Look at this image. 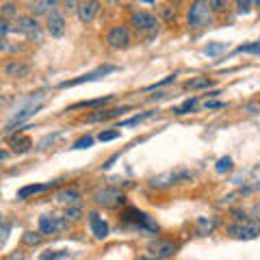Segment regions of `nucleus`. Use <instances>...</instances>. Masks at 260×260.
<instances>
[{"mask_svg":"<svg viewBox=\"0 0 260 260\" xmlns=\"http://www.w3.org/2000/svg\"><path fill=\"white\" fill-rule=\"evenodd\" d=\"M0 9H3V20H9L11 15H15V9H18V7H15L13 3H3Z\"/></svg>","mask_w":260,"mask_h":260,"instance_id":"nucleus-33","label":"nucleus"},{"mask_svg":"<svg viewBox=\"0 0 260 260\" xmlns=\"http://www.w3.org/2000/svg\"><path fill=\"white\" fill-rule=\"evenodd\" d=\"M198 102H200L198 95H193V98H189V100H184L180 107H176L174 113H176V115H186V113H193L195 107H198Z\"/></svg>","mask_w":260,"mask_h":260,"instance_id":"nucleus-24","label":"nucleus"},{"mask_svg":"<svg viewBox=\"0 0 260 260\" xmlns=\"http://www.w3.org/2000/svg\"><path fill=\"white\" fill-rule=\"evenodd\" d=\"M113 100V95H102L98 98V100H85V102H76L72 109H95V107H104V104H109Z\"/></svg>","mask_w":260,"mask_h":260,"instance_id":"nucleus-22","label":"nucleus"},{"mask_svg":"<svg viewBox=\"0 0 260 260\" xmlns=\"http://www.w3.org/2000/svg\"><path fill=\"white\" fill-rule=\"evenodd\" d=\"M107 44L111 48H115V50H119V48H128L130 46V32L126 26H113L109 32H107Z\"/></svg>","mask_w":260,"mask_h":260,"instance_id":"nucleus-10","label":"nucleus"},{"mask_svg":"<svg viewBox=\"0 0 260 260\" xmlns=\"http://www.w3.org/2000/svg\"><path fill=\"white\" fill-rule=\"evenodd\" d=\"M54 200L59 202V204H63L65 208L68 206H80V193H78V189H74V186H65V189H61L54 195Z\"/></svg>","mask_w":260,"mask_h":260,"instance_id":"nucleus-13","label":"nucleus"},{"mask_svg":"<svg viewBox=\"0 0 260 260\" xmlns=\"http://www.w3.org/2000/svg\"><path fill=\"white\" fill-rule=\"evenodd\" d=\"M186 22H189L191 28H204L213 22V7L210 3L204 0H198V3H191L189 11H186Z\"/></svg>","mask_w":260,"mask_h":260,"instance_id":"nucleus-2","label":"nucleus"},{"mask_svg":"<svg viewBox=\"0 0 260 260\" xmlns=\"http://www.w3.org/2000/svg\"><path fill=\"white\" fill-rule=\"evenodd\" d=\"M210 7H213V11H223L228 7V3L225 0H210Z\"/></svg>","mask_w":260,"mask_h":260,"instance_id":"nucleus-36","label":"nucleus"},{"mask_svg":"<svg viewBox=\"0 0 260 260\" xmlns=\"http://www.w3.org/2000/svg\"><path fill=\"white\" fill-rule=\"evenodd\" d=\"M80 213H83V210H80V206H68L65 208V213H63V217L68 219H72V221H76V219H80Z\"/></svg>","mask_w":260,"mask_h":260,"instance_id":"nucleus-32","label":"nucleus"},{"mask_svg":"<svg viewBox=\"0 0 260 260\" xmlns=\"http://www.w3.org/2000/svg\"><path fill=\"white\" fill-rule=\"evenodd\" d=\"M210 85H213V83H210V80L208 78H202V76H198V78H191V80H186V89H193V91H195V89H208Z\"/></svg>","mask_w":260,"mask_h":260,"instance_id":"nucleus-26","label":"nucleus"},{"mask_svg":"<svg viewBox=\"0 0 260 260\" xmlns=\"http://www.w3.org/2000/svg\"><path fill=\"white\" fill-rule=\"evenodd\" d=\"M232 217L237 219V223L247 221V215H245V210H237V208H234V210H232Z\"/></svg>","mask_w":260,"mask_h":260,"instance_id":"nucleus-37","label":"nucleus"},{"mask_svg":"<svg viewBox=\"0 0 260 260\" xmlns=\"http://www.w3.org/2000/svg\"><path fill=\"white\" fill-rule=\"evenodd\" d=\"M28 7H30V15H44V13H48V9L54 11L56 3H54V0H37V3H30ZM48 15H50V13H48Z\"/></svg>","mask_w":260,"mask_h":260,"instance_id":"nucleus-21","label":"nucleus"},{"mask_svg":"<svg viewBox=\"0 0 260 260\" xmlns=\"http://www.w3.org/2000/svg\"><path fill=\"white\" fill-rule=\"evenodd\" d=\"M217 228V219L213 217H198V232L200 234H210Z\"/></svg>","mask_w":260,"mask_h":260,"instance_id":"nucleus-23","label":"nucleus"},{"mask_svg":"<svg viewBox=\"0 0 260 260\" xmlns=\"http://www.w3.org/2000/svg\"><path fill=\"white\" fill-rule=\"evenodd\" d=\"M15 32H22L28 39H35L37 44L42 42V26L32 15H18L15 18Z\"/></svg>","mask_w":260,"mask_h":260,"instance_id":"nucleus-5","label":"nucleus"},{"mask_svg":"<svg viewBox=\"0 0 260 260\" xmlns=\"http://www.w3.org/2000/svg\"><path fill=\"white\" fill-rule=\"evenodd\" d=\"M162 15H165V20L169 22L172 18H176V9L174 7H165V9H162Z\"/></svg>","mask_w":260,"mask_h":260,"instance_id":"nucleus-39","label":"nucleus"},{"mask_svg":"<svg viewBox=\"0 0 260 260\" xmlns=\"http://www.w3.org/2000/svg\"><path fill=\"white\" fill-rule=\"evenodd\" d=\"M204 107H206V109H223L225 104H223V102H217V100H213V102H206Z\"/></svg>","mask_w":260,"mask_h":260,"instance_id":"nucleus-42","label":"nucleus"},{"mask_svg":"<svg viewBox=\"0 0 260 260\" xmlns=\"http://www.w3.org/2000/svg\"><path fill=\"white\" fill-rule=\"evenodd\" d=\"M117 137H119L117 130H109V133H100L98 139H100V141H113V139H117Z\"/></svg>","mask_w":260,"mask_h":260,"instance_id":"nucleus-35","label":"nucleus"},{"mask_svg":"<svg viewBox=\"0 0 260 260\" xmlns=\"http://www.w3.org/2000/svg\"><path fill=\"white\" fill-rule=\"evenodd\" d=\"M5 260H24V254H22V251H11V254L7 256Z\"/></svg>","mask_w":260,"mask_h":260,"instance_id":"nucleus-44","label":"nucleus"},{"mask_svg":"<svg viewBox=\"0 0 260 260\" xmlns=\"http://www.w3.org/2000/svg\"><path fill=\"white\" fill-rule=\"evenodd\" d=\"M98 11H100V3H93V0H89V3H80L78 5V20L83 22V24H89V22H93V18L98 15Z\"/></svg>","mask_w":260,"mask_h":260,"instance_id":"nucleus-17","label":"nucleus"},{"mask_svg":"<svg viewBox=\"0 0 260 260\" xmlns=\"http://www.w3.org/2000/svg\"><path fill=\"white\" fill-rule=\"evenodd\" d=\"M251 5H254V3H249V0H245V3H243V0H239V3H237V9H239V13H247Z\"/></svg>","mask_w":260,"mask_h":260,"instance_id":"nucleus-38","label":"nucleus"},{"mask_svg":"<svg viewBox=\"0 0 260 260\" xmlns=\"http://www.w3.org/2000/svg\"><path fill=\"white\" fill-rule=\"evenodd\" d=\"M228 50V44H223V42H213V44H208L206 48H204V54L206 56H219V54H223Z\"/></svg>","mask_w":260,"mask_h":260,"instance_id":"nucleus-25","label":"nucleus"},{"mask_svg":"<svg viewBox=\"0 0 260 260\" xmlns=\"http://www.w3.org/2000/svg\"><path fill=\"white\" fill-rule=\"evenodd\" d=\"M65 217H54V215H42L39 217V232L42 234H56L65 230Z\"/></svg>","mask_w":260,"mask_h":260,"instance_id":"nucleus-11","label":"nucleus"},{"mask_svg":"<svg viewBox=\"0 0 260 260\" xmlns=\"http://www.w3.org/2000/svg\"><path fill=\"white\" fill-rule=\"evenodd\" d=\"M7 141H9V145L15 150V152H28L32 148V141L28 139V137H24V135H13V137H7Z\"/></svg>","mask_w":260,"mask_h":260,"instance_id":"nucleus-19","label":"nucleus"},{"mask_svg":"<svg viewBox=\"0 0 260 260\" xmlns=\"http://www.w3.org/2000/svg\"><path fill=\"white\" fill-rule=\"evenodd\" d=\"M130 26L139 32V35H154V32L158 30L160 22L156 15L150 11H135L130 15Z\"/></svg>","mask_w":260,"mask_h":260,"instance_id":"nucleus-4","label":"nucleus"},{"mask_svg":"<svg viewBox=\"0 0 260 260\" xmlns=\"http://www.w3.org/2000/svg\"><path fill=\"white\" fill-rule=\"evenodd\" d=\"M65 256V251H59V254H44L42 260H56V258H63Z\"/></svg>","mask_w":260,"mask_h":260,"instance_id":"nucleus-43","label":"nucleus"},{"mask_svg":"<svg viewBox=\"0 0 260 260\" xmlns=\"http://www.w3.org/2000/svg\"><path fill=\"white\" fill-rule=\"evenodd\" d=\"M174 80H176V76H167V78L158 80V83L150 85V87H148V91H154V89H160V87H165V85H169V83H174Z\"/></svg>","mask_w":260,"mask_h":260,"instance_id":"nucleus-34","label":"nucleus"},{"mask_svg":"<svg viewBox=\"0 0 260 260\" xmlns=\"http://www.w3.org/2000/svg\"><path fill=\"white\" fill-rule=\"evenodd\" d=\"M121 219H124V221H128V223L139 225V228H148V230H152V232L158 230V225L154 223L145 213H141V210H137V208H126L124 215H121Z\"/></svg>","mask_w":260,"mask_h":260,"instance_id":"nucleus-8","label":"nucleus"},{"mask_svg":"<svg viewBox=\"0 0 260 260\" xmlns=\"http://www.w3.org/2000/svg\"><path fill=\"white\" fill-rule=\"evenodd\" d=\"M9 232H11V223L5 221L3 223V243H7V239H9Z\"/></svg>","mask_w":260,"mask_h":260,"instance_id":"nucleus-40","label":"nucleus"},{"mask_svg":"<svg viewBox=\"0 0 260 260\" xmlns=\"http://www.w3.org/2000/svg\"><path fill=\"white\" fill-rule=\"evenodd\" d=\"M189 176H191L189 172H167V174L154 176L150 180V186H154V189H167V186H174L176 182H180Z\"/></svg>","mask_w":260,"mask_h":260,"instance_id":"nucleus-9","label":"nucleus"},{"mask_svg":"<svg viewBox=\"0 0 260 260\" xmlns=\"http://www.w3.org/2000/svg\"><path fill=\"white\" fill-rule=\"evenodd\" d=\"M117 68H113V65H104V68H98L93 72H89V74L85 76H78L74 80H63V83L59 85L61 89H68V87H76V85H83V83H91V80H98V78H104L107 74H113Z\"/></svg>","mask_w":260,"mask_h":260,"instance_id":"nucleus-7","label":"nucleus"},{"mask_svg":"<svg viewBox=\"0 0 260 260\" xmlns=\"http://www.w3.org/2000/svg\"><path fill=\"white\" fill-rule=\"evenodd\" d=\"M28 72H30V65L22 59L7 61V65H5V74L9 78H24V76H28Z\"/></svg>","mask_w":260,"mask_h":260,"instance_id":"nucleus-12","label":"nucleus"},{"mask_svg":"<svg viewBox=\"0 0 260 260\" xmlns=\"http://www.w3.org/2000/svg\"><path fill=\"white\" fill-rule=\"evenodd\" d=\"M130 107H121V109H111V111H95L91 113V115H87L85 121L87 124H98V121H107L111 117H119V115H124V113H128Z\"/></svg>","mask_w":260,"mask_h":260,"instance_id":"nucleus-18","label":"nucleus"},{"mask_svg":"<svg viewBox=\"0 0 260 260\" xmlns=\"http://www.w3.org/2000/svg\"><path fill=\"white\" fill-rule=\"evenodd\" d=\"M232 167H234V162H232V158H230V156H223V158H219V160H217V165H215L217 174L232 172Z\"/></svg>","mask_w":260,"mask_h":260,"instance_id":"nucleus-28","label":"nucleus"},{"mask_svg":"<svg viewBox=\"0 0 260 260\" xmlns=\"http://www.w3.org/2000/svg\"><path fill=\"white\" fill-rule=\"evenodd\" d=\"M89 228H91V234L95 239H107L109 237V225L107 221L98 215V213H89Z\"/></svg>","mask_w":260,"mask_h":260,"instance_id":"nucleus-16","label":"nucleus"},{"mask_svg":"<svg viewBox=\"0 0 260 260\" xmlns=\"http://www.w3.org/2000/svg\"><path fill=\"white\" fill-rule=\"evenodd\" d=\"M228 234L232 239H241V241H251L260 234V225L258 223H249V221H243V223H232L228 228Z\"/></svg>","mask_w":260,"mask_h":260,"instance_id":"nucleus-6","label":"nucleus"},{"mask_svg":"<svg viewBox=\"0 0 260 260\" xmlns=\"http://www.w3.org/2000/svg\"><path fill=\"white\" fill-rule=\"evenodd\" d=\"M42 239H44L42 232H26V234H24V245L35 247V245H39V243H42Z\"/></svg>","mask_w":260,"mask_h":260,"instance_id":"nucleus-27","label":"nucleus"},{"mask_svg":"<svg viewBox=\"0 0 260 260\" xmlns=\"http://www.w3.org/2000/svg\"><path fill=\"white\" fill-rule=\"evenodd\" d=\"M237 52H245V54H260V42L239 46V48H237Z\"/></svg>","mask_w":260,"mask_h":260,"instance_id":"nucleus-31","label":"nucleus"},{"mask_svg":"<svg viewBox=\"0 0 260 260\" xmlns=\"http://www.w3.org/2000/svg\"><path fill=\"white\" fill-rule=\"evenodd\" d=\"M52 186H56V182H48V184H28V186H22V189L18 191V200H26L30 198V195L35 193H42L46 189H52Z\"/></svg>","mask_w":260,"mask_h":260,"instance_id":"nucleus-20","label":"nucleus"},{"mask_svg":"<svg viewBox=\"0 0 260 260\" xmlns=\"http://www.w3.org/2000/svg\"><path fill=\"white\" fill-rule=\"evenodd\" d=\"M91 200L102 208H117V206H124L126 193L121 189H115V186H102V189L93 191Z\"/></svg>","mask_w":260,"mask_h":260,"instance_id":"nucleus-3","label":"nucleus"},{"mask_svg":"<svg viewBox=\"0 0 260 260\" xmlns=\"http://www.w3.org/2000/svg\"><path fill=\"white\" fill-rule=\"evenodd\" d=\"M46 102H48V91H46V89H42V91H37V93H30L26 100H24L20 107L15 109V113L11 115V119L7 121V126H5V128H7V130H13L15 126H22L24 121H26L28 117L35 115V113L42 109Z\"/></svg>","mask_w":260,"mask_h":260,"instance_id":"nucleus-1","label":"nucleus"},{"mask_svg":"<svg viewBox=\"0 0 260 260\" xmlns=\"http://www.w3.org/2000/svg\"><path fill=\"white\" fill-rule=\"evenodd\" d=\"M91 145H93V137L85 135V137H80V139H76L72 148H74V150H83V148H91Z\"/></svg>","mask_w":260,"mask_h":260,"instance_id":"nucleus-30","label":"nucleus"},{"mask_svg":"<svg viewBox=\"0 0 260 260\" xmlns=\"http://www.w3.org/2000/svg\"><path fill=\"white\" fill-rule=\"evenodd\" d=\"M56 137H59V135H48V137H46V139H44L42 143H39V145H37V148H39V150H46V145H48V143H50V141H54V139H56Z\"/></svg>","mask_w":260,"mask_h":260,"instance_id":"nucleus-41","label":"nucleus"},{"mask_svg":"<svg viewBox=\"0 0 260 260\" xmlns=\"http://www.w3.org/2000/svg\"><path fill=\"white\" fill-rule=\"evenodd\" d=\"M46 26H48V32H50L52 37H63V32H65V18L54 9V11H50V15H48Z\"/></svg>","mask_w":260,"mask_h":260,"instance_id":"nucleus-14","label":"nucleus"},{"mask_svg":"<svg viewBox=\"0 0 260 260\" xmlns=\"http://www.w3.org/2000/svg\"><path fill=\"white\" fill-rule=\"evenodd\" d=\"M156 111H148V113H143V115H135V117H130V119H126V121H121L119 124V128H126V126H135V124H139V121H143V119H148V117H152Z\"/></svg>","mask_w":260,"mask_h":260,"instance_id":"nucleus-29","label":"nucleus"},{"mask_svg":"<svg viewBox=\"0 0 260 260\" xmlns=\"http://www.w3.org/2000/svg\"><path fill=\"white\" fill-rule=\"evenodd\" d=\"M148 251L152 256H156L158 260H162V258H169V256L176 254V245L172 241H154L148 247Z\"/></svg>","mask_w":260,"mask_h":260,"instance_id":"nucleus-15","label":"nucleus"}]
</instances>
